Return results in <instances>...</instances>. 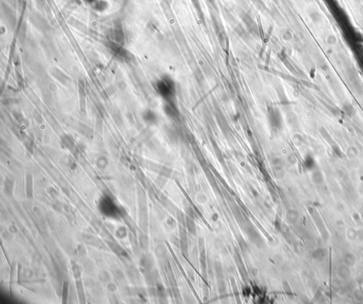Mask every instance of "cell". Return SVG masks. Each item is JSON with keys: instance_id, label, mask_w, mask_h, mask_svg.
<instances>
[{"instance_id": "6da1fadb", "label": "cell", "mask_w": 363, "mask_h": 304, "mask_svg": "<svg viewBox=\"0 0 363 304\" xmlns=\"http://www.w3.org/2000/svg\"><path fill=\"white\" fill-rule=\"evenodd\" d=\"M157 90L161 96L164 98L170 99L174 94V86L172 82L167 80H162L157 84Z\"/></svg>"}, {"instance_id": "3957f363", "label": "cell", "mask_w": 363, "mask_h": 304, "mask_svg": "<svg viewBox=\"0 0 363 304\" xmlns=\"http://www.w3.org/2000/svg\"><path fill=\"white\" fill-rule=\"evenodd\" d=\"M187 226L189 230H190V231L192 232V233L194 234L196 232V226L195 224H194V222L193 221H192V219L190 218H187Z\"/></svg>"}, {"instance_id": "277c9868", "label": "cell", "mask_w": 363, "mask_h": 304, "mask_svg": "<svg viewBox=\"0 0 363 304\" xmlns=\"http://www.w3.org/2000/svg\"><path fill=\"white\" fill-rule=\"evenodd\" d=\"M85 1H87V2L91 3V4H94V3L95 2V1H97V0H85Z\"/></svg>"}, {"instance_id": "7a4b0ae2", "label": "cell", "mask_w": 363, "mask_h": 304, "mask_svg": "<svg viewBox=\"0 0 363 304\" xmlns=\"http://www.w3.org/2000/svg\"><path fill=\"white\" fill-rule=\"evenodd\" d=\"M94 7H95V10L100 11L105 10L108 7V3L104 0H97L94 3Z\"/></svg>"}]
</instances>
